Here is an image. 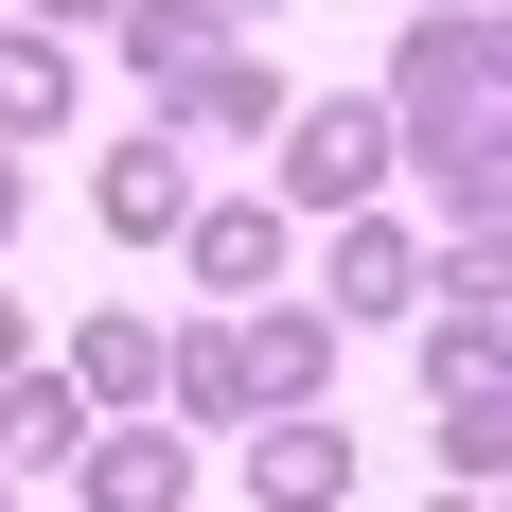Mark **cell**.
Segmentation results:
<instances>
[{
    "label": "cell",
    "mask_w": 512,
    "mask_h": 512,
    "mask_svg": "<svg viewBox=\"0 0 512 512\" xmlns=\"http://www.w3.org/2000/svg\"><path fill=\"white\" fill-rule=\"evenodd\" d=\"M371 177V106H336V124H301V195H354Z\"/></svg>",
    "instance_id": "6da1fadb"
},
{
    "label": "cell",
    "mask_w": 512,
    "mask_h": 512,
    "mask_svg": "<svg viewBox=\"0 0 512 512\" xmlns=\"http://www.w3.org/2000/svg\"><path fill=\"white\" fill-rule=\"evenodd\" d=\"M106 212H124V230H177V159L142 142V159H124V177H106Z\"/></svg>",
    "instance_id": "7a4b0ae2"
}]
</instances>
